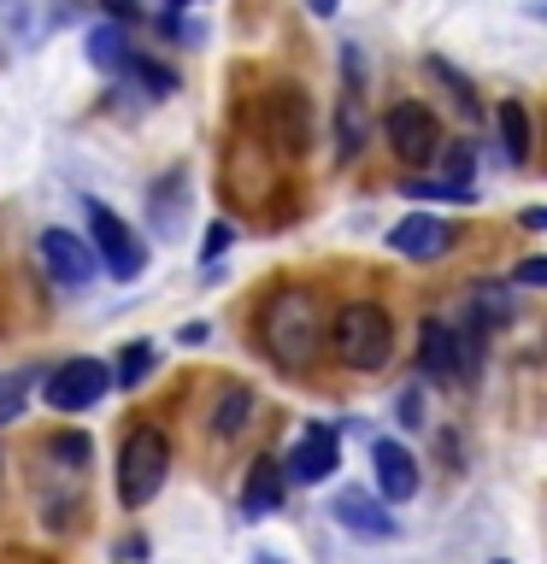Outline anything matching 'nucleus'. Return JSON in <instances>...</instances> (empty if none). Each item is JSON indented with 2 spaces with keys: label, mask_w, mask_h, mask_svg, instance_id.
Segmentation results:
<instances>
[{
  "label": "nucleus",
  "mask_w": 547,
  "mask_h": 564,
  "mask_svg": "<svg viewBox=\"0 0 547 564\" xmlns=\"http://www.w3.org/2000/svg\"><path fill=\"white\" fill-rule=\"evenodd\" d=\"M24 377H0V423H18V412H24Z\"/></svg>",
  "instance_id": "nucleus-24"
},
{
  "label": "nucleus",
  "mask_w": 547,
  "mask_h": 564,
  "mask_svg": "<svg viewBox=\"0 0 547 564\" xmlns=\"http://www.w3.org/2000/svg\"><path fill=\"white\" fill-rule=\"evenodd\" d=\"M118 83H130V88H153V95H171V88H176V70H165L159 59H141V53H136L130 70H124Z\"/></svg>",
  "instance_id": "nucleus-19"
},
{
  "label": "nucleus",
  "mask_w": 547,
  "mask_h": 564,
  "mask_svg": "<svg viewBox=\"0 0 547 564\" xmlns=\"http://www.w3.org/2000/svg\"><path fill=\"white\" fill-rule=\"evenodd\" d=\"M388 247H395L400 259L430 264V259H441V253L453 247V229L441 224V218H430V212H406V218L388 229Z\"/></svg>",
  "instance_id": "nucleus-12"
},
{
  "label": "nucleus",
  "mask_w": 547,
  "mask_h": 564,
  "mask_svg": "<svg viewBox=\"0 0 547 564\" xmlns=\"http://www.w3.org/2000/svg\"><path fill=\"white\" fill-rule=\"evenodd\" d=\"M265 135H271L282 153H307V141H312V106H307L300 88H271V95H265Z\"/></svg>",
  "instance_id": "nucleus-9"
},
{
  "label": "nucleus",
  "mask_w": 547,
  "mask_h": 564,
  "mask_svg": "<svg viewBox=\"0 0 547 564\" xmlns=\"http://www.w3.org/2000/svg\"><path fill=\"white\" fill-rule=\"evenodd\" d=\"M335 465H342V435L330 430V423H307V435L289 447V458H282V470H289V482L300 488H318L330 482Z\"/></svg>",
  "instance_id": "nucleus-6"
},
{
  "label": "nucleus",
  "mask_w": 547,
  "mask_h": 564,
  "mask_svg": "<svg viewBox=\"0 0 547 564\" xmlns=\"http://www.w3.org/2000/svg\"><path fill=\"white\" fill-rule=\"evenodd\" d=\"M229 241H236V229H229L224 218H218V224H206V247H201V259H218Z\"/></svg>",
  "instance_id": "nucleus-26"
},
{
  "label": "nucleus",
  "mask_w": 547,
  "mask_h": 564,
  "mask_svg": "<svg viewBox=\"0 0 547 564\" xmlns=\"http://www.w3.org/2000/svg\"><path fill=\"white\" fill-rule=\"evenodd\" d=\"M282 482H289V470L277 465V458H254V470H247V488H242V511L247 518H265V511L282 506Z\"/></svg>",
  "instance_id": "nucleus-14"
},
{
  "label": "nucleus",
  "mask_w": 547,
  "mask_h": 564,
  "mask_svg": "<svg viewBox=\"0 0 547 564\" xmlns=\"http://www.w3.org/2000/svg\"><path fill=\"white\" fill-rule=\"evenodd\" d=\"M430 77H441V83L453 88V95H459V112H465V118H476V112H483V106H476V95H471V83L459 77V70H453L448 59H430Z\"/></svg>",
  "instance_id": "nucleus-22"
},
{
  "label": "nucleus",
  "mask_w": 547,
  "mask_h": 564,
  "mask_svg": "<svg viewBox=\"0 0 547 564\" xmlns=\"http://www.w3.org/2000/svg\"><path fill=\"white\" fill-rule=\"evenodd\" d=\"M418 365L430 370V377H465V370H476L471 352H465V329L441 324V317H423V329H418Z\"/></svg>",
  "instance_id": "nucleus-10"
},
{
  "label": "nucleus",
  "mask_w": 547,
  "mask_h": 564,
  "mask_svg": "<svg viewBox=\"0 0 547 564\" xmlns=\"http://www.w3.org/2000/svg\"><path fill=\"white\" fill-rule=\"evenodd\" d=\"M501 141H506L512 165H524V159H529V112L518 100H501Z\"/></svg>",
  "instance_id": "nucleus-17"
},
{
  "label": "nucleus",
  "mask_w": 547,
  "mask_h": 564,
  "mask_svg": "<svg viewBox=\"0 0 547 564\" xmlns=\"http://www.w3.org/2000/svg\"><path fill=\"white\" fill-rule=\"evenodd\" d=\"M106 12L118 18V24H130V18H141V0H100Z\"/></svg>",
  "instance_id": "nucleus-28"
},
{
  "label": "nucleus",
  "mask_w": 547,
  "mask_h": 564,
  "mask_svg": "<svg viewBox=\"0 0 547 564\" xmlns=\"http://www.w3.org/2000/svg\"><path fill=\"white\" fill-rule=\"evenodd\" d=\"M136 59V47H130V35H124V24L112 18V24H95L88 30V65L106 70V77H124Z\"/></svg>",
  "instance_id": "nucleus-15"
},
{
  "label": "nucleus",
  "mask_w": 547,
  "mask_h": 564,
  "mask_svg": "<svg viewBox=\"0 0 547 564\" xmlns=\"http://www.w3.org/2000/svg\"><path fill=\"white\" fill-rule=\"evenodd\" d=\"M53 458H65V465H83V458H88V441H83V435H60V441H53Z\"/></svg>",
  "instance_id": "nucleus-27"
},
{
  "label": "nucleus",
  "mask_w": 547,
  "mask_h": 564,
  "mask_svg": "<svg viewBox=\"0 0 547 564\" xmlns=\"http://www.w3.org/2000/svg\"><path fill=\"white\" fill-rule=\"evenodd\" d=\"M153 359H159V352L148 341H130L118 352V365H112V382L118 388H141V382H148V370H153Z\"/></svg>",
  "instance_id": "nucleus-18"
},
{
  "label": "nucleus",
  "mask_w": 547,
  "mask_h": 564,
  "mask_svg": "<svg viewBox=\"0 0 547 564\" xmlns=\"http://www.w3.org/2000/svg\"><path fill=\"white\" fill-rule=\"evenodd\" d=\"M524 224H529V229H547V206H529V212H524Z\"/></svg>",
  "instance_id": "nucleus-31"
},
{
  "label": "nucleus",
  "mask_w": 547,
  "mask_h": 564,
  "mask_svg": "<svg viewBox=\"0 0 547 564\" xmlns=\"http://www.w3.org/2000/svg\"><path fill=\"white\" fill-rule=\"evenodd\" d=\"M400 194H412V200H459V206H471V200H476V188H459V183H423V176H406Z\"/></svg>",
  "instance_id": "nucleus-21"
},
{
  "label": "nucleus",
  "mask_w": 547,
  "mask_h": 564,
  "mask_svg": "<svg viewBox=\"0 0 547 564\" xmlns=\"http://www.w3.org/2000/svg\"><path fill=\"white\" fill-rule=\"evenodd\" d=\"M330 518L342 523L347 535H360V541H388V535L400 529V523L383 511L377 494H365V488H342V494H335V500H330Z\"/></svg>",
  "instance_id": "nucleus-11"
},
{
  "label": "nucleus",
  "mask_w": 547,
  "mask_h": 564,
  "mask_svg": "<svg viewBox=\"0 0 547 564\" xmlns=\"http://www.w3.org/2000/svg\"><path fill=\"white\" fill-rule=\"evenodd\" d=\"M335 7H342V0H307V12H312V18H330Z\"/></svg>",
  "instance_id": "nucleus-30"
},
{
  "label": "nucleus",
  "mask_w": 547,
  "mask_h": 564,
  "mask_svg": "<svg viewBox=\"0 0 547 564\" xmlns=\"http://www.w3.org/2000/svg\"><path fill=\"white\" fill-rule=\"evenodd\" d=\"M441 171H448V183L471 188V148H465V141H453V148L441 153Z\"/></svg>",
  "instance_id": "nucleus-23"
},
{
  "label": "nucleus",
  "mask_w": 547,
  "mask_h": 564,
  "mask_svg": "<svg viewBox=\"0 0 547 564\" xmlns=\"http://www.w3.org/2000/svg\"><path fill=\"white\" fill-rule=\"evenodd\" d=\"M106 388H112V365H100V359H65L42 382V400L53 405V412H88Z\"/></svg>",
  "instance_id": "nucleus-5"
},
{
  "label": "nucleus",
  "mask_w": 547,
  "mask_h": 564,
  "mask_svg": "<svg viewBox=\"0 0 547 564\" xmlns=\"http://www.w3.org/2000/svg\"><path fill=\"white\" fill-rule=\"evenodd\" d=\"M88 229H95V253L106 259V271L130 282L141 264H148V253H141V241L130 236V224L118 218L112 206H100V200H88Z\"/></svg>",
  "instance_id": "nucleus-7"
},
{
  "label": "nucleus",
  "mask_w": 547,
  "mask_h": 564,
  "mask_svg": "<svg viewBox=\"0 0 547 564\" xmlns=\"http://www.w3.org/2000/svg\"><path fill=\"white\" fill-rule=\"evenodd\" d=\"M330 347L347 370H383L388 352H395V324L377 300H347L330 324Z\"/></svg>",
  "instance_id": "nucleus-2"
},
{
  "label": "nucleus",
  "mask_w": 547,
  "mask_h": 564,
  "mask_svg": "<svg viewBox=\"0 0 547 564\" xmlns=\"http://www.w3.org/2000/svg\"><path fill=\"white\" fill-rule=\"evenodd\" d=\"M512 282H518V289H547V259L536 253V259H518L512 264Z\"/></svg>",
  "instance_id": "nucleus-25"
},
{
  "label": "nucleus",
  "mask_w": 547,
  "mask_h": 564,
  "mask_svg": "<svg viewBox=\"0 0 547 564\" xmlns=\"http://www.w3.org/2000/svg\"><path fill=\"white\" fill-rule=\"evenodd\" d=\"M42 264L53 271V282H65V289H88L100 271V253L83 236H71V229H42Z\"/></svg>",
  "instance_id": "nucleus-8"
},
{
  "label": "nucleus",
  "mask_w": 547,
  "mask_h": 564,
  "mask_svg": "<svg viewBox=\"0 0 547 564\" xmlns=\"http://www.w3.org/2000/svg\"><path fill=\"white\" fill-rule=\"evenodd\" d=\"M324 306H318L312 289H300V282H282L271 289V300L259 306V341L271 352L277 370H307L318 359V347H324Z\"/></svg>",
  "instance_id": "nucleus-1"
},
{
  "label": "nucleus",
  "mask_w": 547,
  "mask_h": 564,
  "mask_svg": "<svg viewBox=\"0 0 547 564\" xmlns=\"http://www.w3.org/2000/svg\"><path fill=\"white\" fill-rule=\"evenodd\" d=\"M247 412H254V394L247 388H224L218 405H212V435L218 441H236L247 430Z\"/></svg>",
  "instance_id": "nucleus-16"
},
{
  "label": "nucleus",
  "mask_w": 547,
  "mask_h": 564,
  "mask_svg": "<svg viewBox=\"0 0 547 564\" xmlns=\"http://www.w3.org/2000/svg\"><path fill=\"white\" fill-rule=\"evenodd\" d=\"M165 470H171V441L159 430H130L118 453V500L124 511H141L153 500L159 488H165Z\"/></svg>",
  "instance_id": "nucleus-3"
},
{
  "label": "nucleus",
  "mask_w": 547,
  "mask_h": 564,
  "mask_svg": "<svg viewBox=\"0 0 547 564\" xmlns=\"http://www.w3.org/2000/svg\"><path fill=\"white\" fill-rule=\"evenodd\" d=\"M176 341H183V347H201V341H206V324H183V329H176Z\"/></svg>",
  "instance_id": "nucleus-29"
},
{
  "label": "nucleus",
  "mask_w": 547,
  "mask_h": 564,
  "mask_svg": "<svg viewBox=\"0 0 547 564\" xmlns=\"http://www.w3.org/2000/svg\"><path fill=\"white\" fill-rule=\"evenodd\" d=\"M371 470H377L383 500H412L418 494V458L406 453V441H371Z\"/></svg>",
  "instance_id": "nucleus-13"
},
{
  "label": "nucleus",
  "mask_w": 547,
  "mask_h": 564,
  "mask_svg": "<svg viewBox=\"0 0 547 564\" xmlns=\"http://www.w3.org/2000/svg\"><path fill=\"white\" fill-rule=\"evenodd\" d=\"M335 135H342V159H353L365 148V118H360V88H347L342 118H335Z\"/></svg>",
  "instance_id": "nucleus-20"
},
{
  "label": "nucleus",
  "mask_w": 547,
  "mask_h": 564,
  "mask_svg": "<svg viewBox=\"0 0 547 564\" xmlns=\"http://www.w3.org/2000/svg\"><path fill=\"white\" fill-rule=\"evenodd\" d=\"M383 135H388V148H395L400 165H430V159L441 153V123H436L430 106H418V100L388 106Z\"/></svg>",
  "instance_id": "nucleus-4"
}]
</instances>
